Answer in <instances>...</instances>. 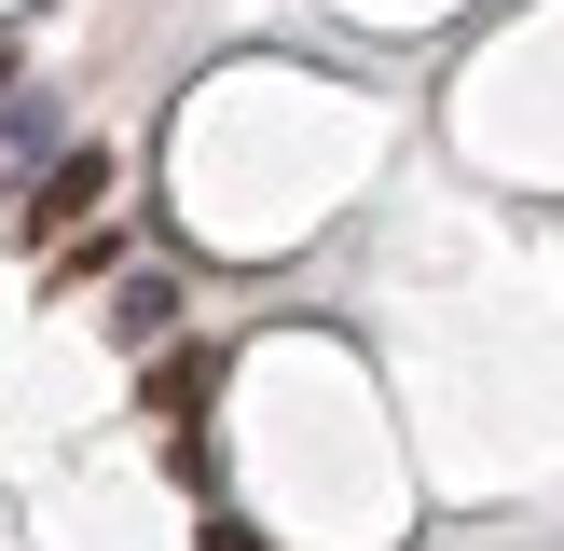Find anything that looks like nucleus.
<instances>
[{"label":"nucleus","mask_w":564,"mask_h":551,"mask_svg":"<svg viewBox=\"0 0 564 551\" xmlns=\"http://www.w3.org/2000/svg\"><path fill=\"white\" fill-rule=\"evenodd\" d=\"M110 345H138V358H152V345H180V276H124V290H110Z\"/></svg>","instance_id":"nucleus-3"},{"label":"nucleus","mask_w":564,"mask_h":551,"mask_svg":"<svg viewBox=\"0 0 564 551\" xmlns=\"http://www.w3.org/2000/svg\"><path fill=\"white\" fill-rule=\"evenodd\" d=\"M207 551H275V538H262L248 510H207Z\"/></svg>","instance_id":"nucleus-5"},{"label":"nucleus","mask_w":564,"mask_h":551,"mask_svg":"<svg viewBox=\"0 0 564 551\" xmlns=\"http://www.w3.org/2000/svg\"><path fill=\"white\" fill-rule=\"evenodd\" d=\"M55 152H69V110H55V97H14V83H0V193H28Z\"/></svg>","instance_id":"nucleus-2"},{"label":"nucleus","mask_w":564,"mask_h":551,"mask_svg":"<svg viewBox=\"0 0 564 551\" xmlns=\"http://www.w3.org/2000/svg\"><path fill=\"white\" fill-rule=\"evenodd\" d=\"M97 193H110V152H97V138H69V152H55L42 180L14 193V248H55V235H83V220H97Z\"/></svg>","instance_id":"nucleus-1"},{"label":"nucleus","mask_w":564,"mask_h":551,"mask_svg":"<svg viewBox=\"0 0 564 551\" xmlns=\"http://www.w3.org/2000/svg\"><path fill=\"white\" fill-rule=\"evenodd\" d=\"M207 386H220L207 345H152V428H193V413H207Z\"/></svg>","instance_id":"nucleus-4"},{"label":"nucleus","mask_w":564,"mask_h":551,"mask_svg":"<svg viewBox=\"0 0 564 551\" xmlns=\"http://www.w3.org/2000/svg\"><path fill=\"white\" fill-rule=\"evenodd\" d=\"M0 83H14V42H0Z\"/></svg>","instance_id":"nucleus-6"}]
</instances>
